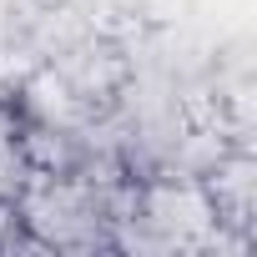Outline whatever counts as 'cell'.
Segmentation results:
<instances>
[{
	"instance_id": "1",
	"label": "cell",
	"mask_w": 257,
	"mask_h": 257,
	"mask_svg": "<svg viewBox=\"0 0 257 257\" xmlns=\"http://www.w3.org/2000/svg\"><path fill=\"white\" fill-rule=\"evenodd\" d=\"M31 152H26V137H21V121L16 111L0 101V202H16L21 187L31 182Z\"/></svg>"
}]
</instances>
